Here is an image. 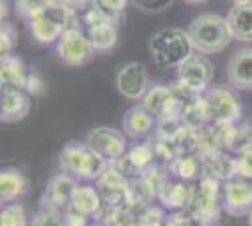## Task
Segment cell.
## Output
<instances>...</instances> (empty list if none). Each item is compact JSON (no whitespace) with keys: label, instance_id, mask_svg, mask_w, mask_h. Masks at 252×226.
Masks as SVG:
<instances>
[{"label":"cell","instance_id":"1","mask_svg":"<svg viewBox=\"0 0 252 226\" xmlns=\"http://www.w3.org/2000/svg\"><path fill=\"white\" fill-rule=\"evenodd\" d=\"M187 32L192 47L203 55L219 53L228 47L230 40H233L228 21L215 13H201L194 17Z\"/></svg>","mask_w":252,"mask_h":226},{"label":"cell","instance_id":"2","mask_svg":"<svg viewBox=\"0 0 252 226\" xmlns=\"http://www.w3.org/2000/svg\"><path fill=\"white\" fill-rule=\"evenodd\" d=\"M192 42L189 32L181 29H162L149 40V53L153 63L160 68L179 66L192 55Z\"/></svg>","mask_w":252,"mask_h":226},{"label":"cell","instance_id":"3","mask_svg":"<svg viewBox=\"0 0 252 226\" xmlns=\"http://www.w3.org/2000/svg\"><path fill=\"white\" fill-rule=\"evenodd\" d=\"M59 166L61 170L75 179H98L109 168V162L98 153L87 147V143H68L59 153Z\"/></svg>","mask_w":252,"mask_h":226},{"label":"cell","instance_id":"4","mask_svg":"<svg viewBox=\"0 0 252 226\" xmlns=\"http://www.w3.org/2000/svg\"><path fill=\"white\" fill-rule=\"evenodd\" d=\"M203 102L209 113L211 123L219 125H233L241 119V104L237 95L230 87L215 85L209 87L203 95Z\"/></svg>","mask_w":252,"mask_h":226},{"label":"cell","instance_id":"5","mask_svg":"<svg viewBox=\"0 0 252 226\" xmlns=\"http://www.w3.org/2000/svg\"><path fill=\"white\" fill-rule=\"evenodd\" d=\"M219 198H220L219 179L203 175L200 185H194L189 211L198 223H217V219L220 215Z\"/></svg>","mask_w":252,"mask_h":226},{"label":"cell","instance_id":"6","mask_svg":"<svg viewBox=\"0 0 252 226\" xmlns=\"http://www.w3.org/2000/svg\"><path fill=\"white\" fill-rule=\"evenodd\" d=\"M57 53L64 65L83 66L93 59L94 49L91 45L89 36H85L79 27H70L57 42Z\"/></svg>","mask_w":252,"mask_h":226},{"label":"cell","instance_id":"7","mask_svg":"<svg viewBox=\"0 0 252 226\" xmlns=\"http://www.w3.org/2000/svg\"><path fill=\"white\" fill-rule=\"evenodd\" d=\"M213 74H215V68L209 59H205L203 55L192 53L177 66V83L201 95L209 89Z\"/></svg>","mask_w":252,"mask_h":226},{"label":"cell","instance_id":"8","mask_svg":"<svg viewBox=\"0 0 252 226\" xmlns=\"http://www.w3.org/2000/svg\"><path fill=\"white\" fill-rule=\"evenodd\" d=\"M87 147L104 157L109 164L119 161L126 153V140L121 130L111 129V127H98L89 136H87Z\"/></svg>","mask_w":252,"mask_h":226},{"label":"cell","instance_id":"9","mask_svg":"<svg viewBox=\"0 0 252 226\" xmlns=\"http://www.w3.org/2000/svg\"><path fill=\"white\" fill-rule=\"evenodd\" d=\"M117 91L126 100H143L149 91V75L141 63H128L117 74Z\"/></svg>","mask_w":252,"mask_h":226},{"label":"cell","instance_id":"10","mask_svg":"<svg viewBox=\"0 0 252 226\" xmlns=\"http://www.w3.org/2000/svg\"><path fill=\"white\" fill-rule=\"evenodd\" d=\"M141 106L147 109L151 115H155L158 119L181 117V109H183V104L175 97L173 89L164 85L149 87L147 95L143 97V104Z\"/></svg>","mask_w":252,"mask_h":226},{"label":"cell","instance_id":"11","mask_svg":"<svg viewBox=\"0 0 252 226\" xmlns=\"http://www.w3.org/2000/svg\"><path fill=\"white\" fill-rule=\"evenodd\" d=\"M224 209L233 217H243L252 209V183L247 179H230L224 185Z\"/></svg>","mask_w":252,"mask_h":226},{"label":"cell","instance_id":"12","mask_svg":"<svg viewBox=\"0 0 252 226\" xmlns=\"http://www.w3.org/2000/svg\"><path fill=\"white\" fill-rule=\"evenodd\" d=\"M31 95L19 87L2 85V121L17 123L31 111Z\"/></svg>","mask_w":252,"mask_h":226},{"label":"cell","instance_id":"13","mask_svg":"<svg viewBox=\"0 0 252 226\" xmlns=\"http://www.w3.org/2000/svg\"><path fill=\"white\" fill-rule=\"evenodd\" d=\"M228 81L241 91L252 89V47H243L233 53L228 63Z\"/></svg>","mask_w":252,"mask_h":226},{"label":"cell","instance_id":"14","mask_svg":"<svg viewBox=\"0 0 252 226\" xmlns=\"http://www.w3.org/2000/svg\"><path fill=\"white\" fill-rule=\"evenodd\" d=\"M75 189H77V181H75L74 175H70V173L66 172L59 173L47 185V191H45L42 204L57 207V209H64L72 202V196H74Z\"/></svg>","mask_w":252,"mask_h":226},{"label":"cell","instance_id":"15","mask_svg":"<svg viewBox=\"0 0 252 226\" xmlns=\"http://www.w3.org/2000/svg\"><path fill=\"white\" fill-rule=\"evenodd\" d=\"M96 181H98V191L102 194L104 202L111 205H119L125 202L130 181H126V177L117 170L113 164H109V168Z\"/></svg>","mask_w":252,"mask_h":226},{"label":"cell","instance_id":"16","mask_svg":"<svg viewBox=\"0 0 252 226\" xmlns=\"http://www.w3.org/2000/svg\"><path fill=\"white\" fill-rule=\"evenodd\" d=\"M153 159H155L153 145H136L134 149L125 153L119 161L113 162V166L125 177H134V175H139V173L145 172L153 164Z\"/></svg>","mask_w":252,"mask_h":226},{"label":"cell","instance_id":"17","mask_svg":"<svg viewBox=\"0 0 252 226\" xmlns=\"http://www.w3.org/2000/svg\"><path fill=\"white\" fill-rule=\"evenodd\" d=\"M226 21L233 40L252 42V0L237 2L230 10Z\"/></svg>","mask_w":252,"mask_h":226},{"label":"cell","instance_id":"18","mask_svg":"<svg viewBox=\"0 0 252 226\" xmlns=\"http://www.w3.org/2000/svg\"><path fill=\"white\" fill-rule=\"evenodd\" d=\"M203 161V172L209 177L215 179H224V181H230L235 175H239V164L237 159H231L226 151H215L209 155H203L201 157Z\"/></svg>","mask_w":252,"mask_h":226},{"label":"cell","instance_id":"19","mask_svg":"<svg viewBox=\"0 0 252 226\" xmlns=\"http://www.w3.org/2000/svg\"><path fill=\"white\" fill-rule=\"evenodd\" d=\"M155 127V115H151L143 106H134L123 117V130L128 138L141 140L147 138Z\"/></svg>","mask_w":252,"mask_h":226},{"label":"cell","instance_id":"20","mask_svg":"<svg viewBox=\"0 0 252 226\" xmlns=\"http://www.w3.org/2000/svg\"><path fill=\"white\" fill-rule=\"evenodd\" d=\"M168 170L173 175H177L179 179L185 181H194L205 175L203 172V161L198 153H190V155H179L168 164Z\"/></svg>","mask_w":252,"mask_h":226},{"label":"cell","instance_id":"21","mask_svg":"<svg viewBox=\"0 0 252 226\" xmlns=\"http://www.w3.org/2000/svg\"><path fill=\"white\" fill-rule=\"evenodd\" d=\"M192 191H194V185L166 181L158 191V198L166 207H171V209L189 207L192 202Z\"/></svg>","mask_w":252,"mask_h":226},{"label":"cell","instance_id":"22","mask_svg":"<svg viewBox=\"0 0 252 226\" xmlns=\"http://www.w3.org/2000/svg\"><path fill=\"white\" fill-rule=\"evenodd\" d=\"M27 193V179L19 170L6 168L0 173V200L2 204H10Z\"/></svg>","mask_w":252,"mask_h":226},{"label":"cell","instance_id":"23","mask_svg":"<svg viewBox=\"0 0 252 226\" xmlns=\"http://www.w3.org/2000/svg\"><path fill=\"white\" fill-rule=\"evenodd\" d=\"M102 194L100 191H96L94 187H89V185H77V189L74 191L72 196V202L70 205L74 207L75 211L83 213L85 217L89 215H98V211L102 209Z\"/></svg>","mask_w":252,"mask_h":226},{"label":"cell","instance_id":"24","mask_svg":"<svg viewBox=\"0 0 252 226\" xmlns=\"http://www.w3.org/2000/svg\"><path fill=\"white\" fill-rule=\"evenodd\" d=\"M27 79H29V74L25 70L21 59L15 57L13 53L2 55V63H0V81H2V85L25 89Z\"/></svg>","mask_w":252,"mask_h":226},{"label":"cell","instance_id":"25","mask_svg":"<svg viewBox=\"0 0 252 226\" xmlns=\"http://www.w3.org/2000/svg\"><path fill=\"white\" fill-rule=\"evenodd\" d=\"M155 196H157L155 187L141 175V177L132 179V181L128 183L125 204L128 205V207H132V209H134V207H145V205H149V202H151Z\"/></svg>","mask_w":252,"mask_h":226},{"label":"cell","instance_id":"26","mask_svg":"<svg viewBox=\"0 0 252 226\" xmlns=\"http://www.w3.org/2000/svg\"><path fill=\"white\" fill-rule=\"evenodd\" d=\"M89 40L94 51H109L117 45V27L115 25H98L89 27Z\"/></svg>","mask_w":252,"mask_h":226},{"label":"cell","instance_id":"27","mask_svg":"<svg viewBox=\"0 0 252 226\" xmlns=\"http://www.w3.org/2000/svg\"><path fill=\"white\" fill-rule=\"evenodd\" d=\"M83 21L89 25V27H98V25H115L121 21V13H111L105 8H102L100 4H94L93 8L85 11Z\"/></svg>","mask_w":252,"mask_h":226},{"label":"cell","instance_id":"28","mask_svg":"<svg viewBox=\"0 0 252 226\" xmlns=\"http://www.w3.org/2000/svg\"><path fill=\"white\" fill-rule=\"evenodd\" d=\"M49 8L47 0H17L15 2V11L17 15H21L23 19L32 21L38 15H42L43 11Z\"/></svg>","mask_w":252,"mask_h":226},{"label":"cell","instance_id":"29","mask_svg":"<svg viewBox=\"0 0 252 226\" xmlns=\"http://www.w3.org/2000/svg\"><path fill=\"white\" fill-rule=\"evenodd\" d=\"M64 223V213L63 209H57L51 205H43L42 209L36 213L32 226H63Z\"/></svg>","mask_w":252,"mask_h":226},{"label":"cell","instance_id":"30","mask_svg":"<svg viewBox=\"0 0 252 226\" xmlns=\"http://www.w3.org/2000/svg\"><path fill=\"white\" fill-rule=\"evenodd\" d=\"M27 213L25 207L19 204L6 205L0 213V226H27Z\"/></svg>","mask_w":252,"mask_h":226},{"label":"cell","instance_id":"31","mask_svg":"<svg viewBox=\"0 0 252 226\" xmlns=\"http://www.w3.org/2000/svg\"><path fill=\"white\" fill-rule=\"evenodd\" d=\"M17 43V32H15V27L10 23H2V29H0V49L2 55H10L13 51Z\"/></svg>","mask_w":252,"mask_h":226},{"label":"cell","instance_id":"32","mask_svg":"<svg viewBox=\"0 0 252 226\" xmlns=\"http://www.w3.org/2000/svg\"><path fill=\"white\" fill-rule=\"evenodd\" d=\"M237 164H239V175H243L245 179H252V143H249L239 153Z\"/></svg>","mask_w":252,"mask_h":226},{"label":"cell","instance_id":"33","mask_svg":"<svg viewBox=\"0 0 252 226\" xmlns=\"http://www.w3.org/2000/svg\"><path fill=\"white\" fill-rule=\"evenodd\" d=\"M173 0H132V4L136 6L137 10L147 11V13H155V11H162L169 8Z\"/></svg>","mask_w":252,"mask_h":226},{"label":"cell","instance_id":"34","mask_svg":"<svg viewBox=\"0 0 252 226\" xmlns=\"http://www.w3.org/2000/svg\"><path fill=\"white\" fill-rule=\"evenodd\" d=\"M25 91L31 95V97H43L47 87L43 83V79L38 74H29V79H27V85H25Z\"/></svg>","mask_w":252,"mask_h":226},{"label":"cell","instance_id":"35","mask_svg":"<svg viewBox=\"0 0 252 226\" xmlns=\"http://www.w3.org/2000/svg\"><path fill=\"white\" fill-rule=\"evenodd\" d=\"M194 217L192 213H187V211H179L175 215H169L166 221H164V226H194Z\"/></svg>","mask_w":252,"mask_h":226},{"label":"cell","instance_id":"36","mask_svg":"<svg viewBox=\"0 0 252 226\" xmlns=\"http://www.w3.org/2000/svg\"><path fill=\"white\" fill-rule=\"evenodd\" d=\"M63 226H87V217L79 211H75L72 205H68L66 211H64Z\"/></svg>","mask_w":252,"mask_h":226},{"label":"cell","instance_id":"37","mask_svg":"<svg viewBox=\"0 0 252 226\" xmlns=\"http://www.w3.org/2000/svg\"><path fill=\"white\" fill-rule=\"evenodd\" d=\"M98 4L107 11H111V13H123L128 0H98Z\"/></svg>","mask_w":252,"mask_h":226},{"label":"cell","instance_id":"38","mask_svg":"<svg viewBox=\"0 0 252 226\" xmlns=\"http://www.w3.org/2000/svg\"><path fill=\"white\" fill-rule=\"evenodd\" d=\"M94 4H98V0H72V6H74L75 11L89 10V8H93Z\"/></svg>","mask_w":252,"mask_h":226},{"label":"cell","instance_id":"39","mask_svg":"<svg viewBox=\"0 0 252 226\" xmlns=\"http://www.w3.org/2000/svg\"><path fill=\"white\" fill-rule=\"evenodd\" d=\"M187 4H205V2H209V0H185Z\"/></svg>","mask_w":252,"mask_h":226},{"label":"cell","instance_id":"40","mask_svg":"<svg viewBox=\"0 0 252 226\" xmlns=\"http://www.w3.org/2000/svg\"><path fill=\"white\" fill-rule=\"evenodd\" d=\"M198 226H219L217 223H198Z\"/></svg>","mask_w":252,"mask_h":226},{"label":"cell","instance_id":"41","mask_svg":"<svg viewBox=\"0 0 252 226\" xmlns=\"http://www.w3.org/2000/svg\"><path fill=\"white\" fill-rule=\"evenodd\" d=\"M249 225L252 226V209H251V213H249Z\"/></svg>","mask_w":252,"mask_h":226},{"label":"cell","instance_id":"42","mask_svg":"<svg viewBox=\"0 0 252 226\" xmlns=\"http://www.w3.org/2000/svg\"><path fill=\"white\" fill-rule=\"evenodd\" d=\"M233 2H235V4H237V2H247V0H233Z\"/></svg>","mask_w":252,"mask_h":226},{"label":"cell","instance_id":"43","mask_svg":"<svg viewBox=\"0 0 252 226\" xmlns=\"http://www.w3.org/2000/svg\"><path fill=\"white\" fill-rule=\"evenodd\" d=\"M96 226H109V225H96Z\"/></svg>","mask_w":252,"mask_h":226}]
</instances>
